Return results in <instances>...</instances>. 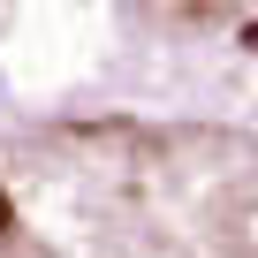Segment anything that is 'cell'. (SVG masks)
<instances>
[{
    "instance_id": "1",
    "label": "cell",
    "mask_w": 258,
    "mask_h": 258,
    "mask_svg": "<svg viewBox=\"0 0 258 258\" xmlns=\"http://www.w3.org/2000/svg\"><path fill=\"white\" fill-rule=\"evenodd\" d=\"M16 228V205H8V190H0V235H8Z\"/></svg>"
}]
</instances>
